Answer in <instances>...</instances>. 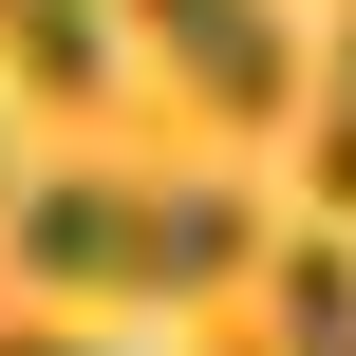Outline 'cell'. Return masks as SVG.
<instances>
[{"label":"cell","instance_id":"cell-1","mask_svg":"<svg viewBox=\"0 0 356 356\" xmlns=\"http://www.w3.org/2000/svg\"><path fill=\"white\" fill-rule=\"evenodd\" d=\"M19 263L56 282V300H225L244 263H282L263 244V207L244 188H113V169H75V188H38L19 207Z\"/></svg>","mask_w":356,"mask_h":356},{"label":"cell","instance_id":"cell-2","mask_svg":"<svg viewBox=\"0 0 356 356\" xmlns=\"http://www.w3.org/2000/svg\"><path fill=\"white\" fill-rule=\"evenodd\" d=\"M150 19V56H169V94L188 113H300V38H282V0H131Z\"/></svg>","mask_w":356,"mask_h":356},{"label":"cell","instance_id":"cell-3","mask_svg":"<svg viewBox=\"0 0 356 356\" xmlns=\"http://www.w3.org/2000/svg\"><path fill=\"white\" fill-rule=\"evenodd\" d=\"M0 75H19L38 113H94V94H113V19H94V0H0Z\"/></svg>","mask_w":356,"mask_h":356},{"label":"cell","instance_id":"cell-4","mask_svg":"<svg viewBox=\"0 0 356 356\" xmlns=\"http://www.w3.org/2000/svg\"><path fill=\"white\" fill-rule=\"evenodd\" d=\"M282 356H356V263L338 244H282Z\"/></svg>","mask_w":356,"mask_h":356},{"label":"cell","instance_id":"cell-5","mask_svg":"<svg viewBox=\"0 0 356 356\" xmlns=\"http://www.w3.org/2000/svg\"><path fill=\"white\" fill-rule=\"evenodd\" d=\"M319 207H356V0H338V75H319Z\"/></svg>","mask_w":356,"mask_h":356},{"label":"cell","instance_id":"cell-6","mask_svg":"<svg viewBox=\"0 0 356 356\" xmlns=\"http://www.w3.org/2000/svg\"><path fill=\"white\" fill-rule=\"evenodd\" d=\"M0 356H113V338H56V319H19V338H0Z\"/></svg>","mask_w":356,"mask_h":356}]
</instances>
